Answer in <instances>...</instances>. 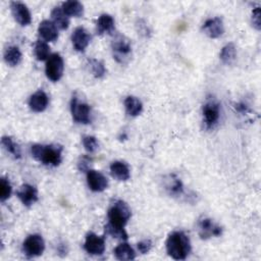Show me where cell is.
<instances>
[{"label": "cell", "mask_w": 261, "mask_h": 261, "mask_svg": "<svg viewBox=\"0 0 261 261\" xmlns=\"http://www.w3.org/2000/svg\"><path fill=\"white\" fill-rule=\"evenodd\" d=\"M167 251L176 260H185L191 252V241L184 232H173L167 240Z\"/></svg>", "instance_id": "6da1fadb"}, {"label": "cell", "mask_w": 261, "mask_h": 261, "mask_svg": "<svg viewBox=\"0 0 261 261\" xmlns=\"http://www.w3.org/2000/svg\"><path fill=\"white\" fill-rule=\"evenodd\" d=\"M63 148L60 145L35 144L31 147L32 156L45 166L58 167L62 161Z\"/></svg>", "instance_id": "7a4b0ae2"}, {"label": "cell", "mask_w": 261, "mask_h": 261, "mask_svg": "<svg viewBox=\"0 0 261 261\" xmlns=\"http://www.w3.org/2000/svg\"><path fill=\"white\" fill-rule=\"evenodd\" d=\"M130 215L132 212L129 207L123 201L117 200L108 209L107 216L109 222L106 225L114 229H124Z\"/></svg>", "instance_id": "3957f363"}, {"label": "cell", "mask_w": 261, "mask_h": 261, "mask_svg": "<svg viewBox=\"0 0 261 261\" xmlns=\"http://www.w3.org/2000/svg\"><path fill=\"white\" fill-rule=\"evenodd\" d=\"M113 58L120 64L128 62L132 56V43L130 40L123 35H116L111 43Z\"/></svg>", "instance_id": "277c9868"}, {"label": "cell", "mask_w": 261, "mask_h": 261, "mask_svg": "<svg viewBox=\"0 0 261 261\" xmlns=\"http://www.w3.org/2000/svg\"><path fill=\"white\" fill-rule=\"evenodd\" d=\"M64 70V62L60 54L53 53L49 56L45 67L46 77L52 81L57 82L61 79Z\"/></svg>", "instance_id": "5b68a950"}, {"label": "cell", "mask_w": 261, "mask_h": 261, "mask_svg": "<svg viewBox=\"0 0 261 261\" xmlns=\"http://www.w3.org/2000/svg\"><path fill=\"white\" fill-rule=\"evenodd\" d=\"M71 112L73 118L78 123H90L91 122V107L87 103L79 101L77 97H73L71 102Z\"/></svg>", "instance_id": "8992f818"}, {"label": "cell", "mask_w": 261, "mask_h": 261, "mask_svg": "<svg viewBox=\"0 0 261 261\" xmlns=\"http://www.w3.org/2000/svg\"><path fill=\"white\" fill-rule=\"evenodd\" d=\"M203 120L208 129L213 128L220 117V106L215 100H208L202 108Z\"/></svg>", "instance_id": "52a82bcc"}, {"label": "cell", "mask_w": 261, "mask_h": 261, "mask_svg": "<svg viewBox=\"0 0 261 261\" xmlns=\"http://www.w3.org/2000/svg\"><path fill=\"white\" fill-rule=\"evenodd\" d=\"M23 250L30 258L40 256L45 250V242L40 235H31L24 242Z\"/></svg>", "instance_id": "ba28073f"}, {"label": "cell", "mask_w": 261, "mask_h": 261, "mask_svg": "<svg viewBox=\"0 0 261 261\" xmlns=\"http://www.w3.org/2000/svg\"><path fill=\"white\" fill-rule=\"evenodd\" d=\"M198 234L202 240H207L211 237H219L222 234V229L212 219L204 217L198 222Z\"/></svg>", "instance_id": "9c48e42d"}, {"label": "cell", "mask_w": 261, "mask_h": 261, "mask_svg": "<svg viewBox=\"0 0 261 261\" xmlns=\"http://www.w3.org/2000/svg\"><path fill=\"white\" fill-rule=\"evenodd\" d=\"M84 248L91 255H102L105 251V240L94 233H89L86 236Z\"/></svg>", "instance_id": "30bf717a"}, {"label": "cell", "mask_w": 261, "mask_h": 261, "mask_svg": "<svg viewBox=\"0 0 261 261\" xmlns=\"http://www.w3.org/2000/svg\"><path fill=\"white\" fill-rule=\"evenodd\" d=\"M11 9L15 20L23 27L28 26L32 22V16L28 7L20 2H13L11 4Z\"/></svg>", "instance_id": "8fae6325"}, {"label": "cell", "mask_w": 261, "mask_h": 261, "mask_svg": "<svg viewBox=\"0 0 261 261\" xmlns=\"http://www.w3.org/2000/svg\"><path fill=\"white\" fill-rule=\"evenodd\" d=\"M87 183L93 192H103L108 187L107 178L94 170H89L87 172Z\"/></svg>", "instance_id": "7c38bea8"}, {"label": "cell", "mask_w": 261, "mask_h": 261, "mask_svg": "<svg viewBox=\"0 0 261 261\" xmlns=\"http://www.w3.org/2000/svg\"><path fill=\"white\" fill-rule=\"evenodd\" d=\"M91 38H92L91 35L85 28L78 27L72 35V42H73L74 48L80 52L85 51V49L88 47V45L91 42Z\"/></svg>", "instance_id": "4fadbf2b"}, {"label": "cell", "mask_w": 261, "mask_h": 261, "mask_svg": "<svg viewBox=\"0 0 261 261\" xmlns=\"http://www.w3.org/2000/svg\"><path fill=\"white\" fill-rule=\"evenodd\" d=\"M202 30L209 38L216 39V38L222 36L224 33L223 22L220 18H217V17L209 19L204 23Z\"/></svg>", "instance_id": "5bb4252c"}, {"label": "cell", "mask_w": 261, "mask_h": 261, "mask_svg": "<svg viewBox=\"0 0 261 261\" xmlns=\"http://www.w3.org/2000/svg\"><path fill=\"white\" fill-rule=\"evenodd\" d=\"M17 196L25 206H31L38 201L37 189L29 184L23 185L17 192Z\"/></svg>", "instance_id": "9a60e30c"}, {"label": "cell", "mask_w": 261, "mask_h": 261, "mask_svg": "<svg viewBox=\"0 0 261 261\" xmlns=\"http://www.w3.org/2000/svg\"><path fill=\"white\" fill-rule=\"evenodd\" d=\"M49 103V98L47 94L43 90H38L35 92L29 100L30 108L35 112H42L44 111Z\"/></svg>", "instance_id": "2e32d148"}, {"label": "cell", "mask_w": 261, "mask_h": 261, "mask_svg": "<svg viewBox=\"0 0 261 261\" xmlns=\"http://www.w3.org/2000/svg\"><path fill=\"white\" fill-rule=\"evenodd\" d=\"M39 34L45 42H54L58 38V31L56 26L51 21H43L40 23L38 28Z\"/></svg>", "instance_id": "e0dca14e"}, {"label": "cell", "mask_w": 261, "mask_h": 261, "mask_svg": "<svg viewBox=\"0 0 261 261\" xmlns=\"http://www.w3.org/2000/svg\"><path fill=\"white\" fill-rule=\"evenodd\" d=\"M110 174L117 181L125 182L130 178L128 166L123 161H113L110 165Z\"/></svg>", "instance_id": "ac0fdd59"}, {"label": "cell", "mask_w": 261, "mask_h": 261, "mask_svg": "<svg viewBox=\"0 0 261 261\" xmlns=\"http://www.w3.org/2000/svg\"><path fill=\"white\" fill-rule=\"evenodd\" d=\"M114 31V20L110 15L103 14L97 21V33L99 35L111 34Z\"/></svg>", "instance_id": "d6986e66"}, {"label": "cell", "mask_w": 261, "mask_h": 261, "mask_svg": "<svg viewBox=\"0 0 261 261\" xmlns=\"http://www.w3.org/2000/svg\"><path fill=\"white\" fill-rule=\"evenodd\" d=\"M124 107L129 116H138L143 110L142 102L135 96H127L124 100Z\"/></svg>", "instance_id": "ffe728a7"}, {"label": "cell", "mask_w": 261, "mask_h": 261, "mask_svg": "<svg viewBox=\"0 0 261 261\" xmlns=\"http://www.w3.org/2000/svg\"><path fill=\"white\" fill-rule=\"evenodd\" d=\"M61 9L68 17L81 18L84 15L83 5L79 2H75V0H70V2L63 3Z\"/></svg>", "instance_id": "44dd1931"}, {"label": "cell", "mask_w": 261, "mask_h": 261, "mask_svg": "<svg viewBox=\"0 0 261 261\" xmlns=\"http://www.w3.org/2000/svg\"><path fill=\"white\" fill-rule=\"evenodd\" d=\"M114 255L116 259L124 261V260H134L136 258V253L134 249L130 247L127 243H122L119 244L115 249H114Z\"/></svg>", "instance_id": "7402d4cb"}, {"label": "cell", "mask_w": 261, "mask_h": 261, "mask_svg": "<svg viewBox=\"0 0 261 261\" xmlns=\"http://www.w3.org/2000/svg\"><path fill=\"white\" fill-rule=\"evenodd\" d=\"M51 19L56 28L60 30H67L70 26L69 17L63 13L61 8H55L51 12Z\"/></svg>", "instance_id": "603a6c76"}, {"label": "cell", "mask_w": 261, "mask_h": 261, "mask_svg": "<svg viewBox=\"0 0 261 261\" xmlns=\"http://www.w3.org/2000/svg\"><path fill=\"white\" fill-rule=\"evenodd\" d=\"M22 52L17 46H10L5 51V60L10 67L19 66L22 61Z\"/></svg>", "instance_id": "cb8c5ba5"}, {"label": "cell", "mask_w": 261, "mask_h": 261, "mask_svg": "<svg viewBox=\"0 0 261 261\" xmlns=\"http://www.w3.org/2000/svg\"><path fill=\"white\" fill-rule=\"evenodd\" d=\"M219 57L221 61L226 64L231 66L235 62L236 57H237V49L234 43H227L221 48V51L219 53Z\"/></svg>", "instance_id": "d4e9b609"}, {"label": "cell", "mask_w": 261, "mask_h": 261, "mask_svg": "<svg viewBox=\"0 0 261 261\" xmlns=\"http://www.w3.org/2000/svg\"><path fill=\"white\" fill-rule=\"evenodd\" d=\"M166 187L169 193L174 197H180L181 195L184 194V185L182 181L174 175L170 177L169 183L167 184Z\"/></svg>", "instance_id": "484cf974"}, {"label": "cell", "mask_w": 261, "mask_h": 261, "mask_svg": "<svg viewBox=\"0 0 261 261\" xmlns=\"http://www.w3.org/2000/svg\"><path fill=\"white\" fill-rule=\"evenodd\" d=\"M2 144L5 147V149L11 153L15 158L19 159L22 157V152H21V148L20 145L17 144L12 137L9 136H4L2 139Z\"/></svg>", "instance_id": "4316f807"}, {"label": "cell", "mask_w": 261, "mask_h": 261, "mask_svg": "<svg viewBox=\"0 0 261 261\" xmlns=\"http://www.w3.org/2000/svg\"><path fill=\"white\" fill-rule=\"evenodd\" d=\"M34 52H35L36 58H37L38 60H40V61H43V60L49 58L50 47H49V45H48L45 41L38 40V41L36 42Z\"/></svg>", "instance_id": "83f0119b"}, {"label": "cell", "mask_w": 261, "mask_h": 261, "mask_svg": "<svg viewBox=\"0 0 261 261\" xmlns=\"http://www.w3.org/2000/svg\"><path fill=\"white\" fill-rule=\"evenodd\" d=\"M89 63H90L92 74L95 78L100 79L105 75L106 69H105L103 62H101L100 60H97V59H90Z\"/></svg>", "instance_id": "f1b7e54d"}, {"label": "cell", "mask_w": 261, "mask_h": 261, "mask_svg": "<svg viewBox=\"0 0 261 261\" xmlns=\"http://www.w3.org/2000/svg\"><path fill=\"white\" fill-rule=\"evenodd\" d=\"M12 195V186L8 179L3 178L0 181V200L5 202Z\"/></svg>", "instance_id": "f546056e"}, {"label": "cell", "mask_w": 261, "mask_h": 261, "mask_svg": "<svg viewBox=\"0 0 261 261\" xmlns=\"http://www.w3.org/2000/svg\"><path fill=\"white\" fill-rule=\"evenodd\" d=\"M83 145L86 151L89 153H94L99 148V143L97 139L93 136H85L83 138Z\"/></svg>", "instance_id": "4dcf8cb0"}, {"label": "cell", "mask_w": 261, "mask_h": 261, "mask_svg": "<svg viewBox=\"0 0 261 261\" xmlns=\"http://www.w3.org/2000/svg\"><path fill=\"white\" fill-rule=\"evenodd\" d=\"M105 230H106V232H107L109 235H111L113 238L122 239V240H126V239H127V234H126V232L124 231V229H114V227H111V226L106 225V226H105Z\"/></svg>", "instance_id": "1f68e13d"}, {"label": "cell", "mask_w": 261, "mask_h": 261, "mask_svg": "<svg viewBox=\"0 0 261 261\" xmlns=\"http://www.w3.org/2000/svg\"><path fill=\"white\" fill-rule=\"evenodd\" d=\"M92 158L88 155H83L79 161H78V169L80 172H84L87 173L90 170V166L92 164Z\"/></svg>", "instance_id": "d6a6232c"}, {"label": "cell", "mask_w": 261, "mask_h": 261, "mask_svg": "<svg viewBox=\"0 0 261 261\" xmlns=\"http://www.w3.org/2000/svg\"><path fill=\"white\" fill-rule=\"evenodd\" d=\"M260 8H256L255 10H253L252 12V24L255 27L256 30H260L261 28V21H260Z\"/></svg>", "instance_id": "836d02e7"}, {"label": "cell", "mask_w": 261, "mask_h": 261, "mask_svg": "<svg viewBox=\"0 0 261 261\" xmlns=\"http://www.w3.org/2000/svg\"><path fill=\"white\" fill-rule=\"evenodd\" d=\"M137 247H138V250H139L142 254H147V253L151 250V248H152V242H151V240H149V239L143 240V241H141V242L138 243Z\"/></svg>", "instance_id": "e575fe53"}, {"label": "cell", "mask_w": 261, "mask_h": 261, "mask_svg": "<svg viewBox=\"0 0 261 261\" xmlns=\"http://www.w3.org/2000/svg\"><path fill=\"white\" fill-rule=\"evenodd\" d=\"M235 107H236V109H237L239 112H242V113H247V112L249 111L248 106H247L246 104H244V103H237Z\"/></svg>", "instance_id": "d590c367"}]
</instances>
